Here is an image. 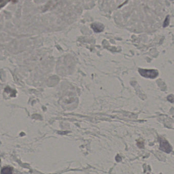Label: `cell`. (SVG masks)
Instances as JSON below:
<instances>
[{
    "label": "cell",
    "instance_id": "6da1fadb",
    "mask_svg": "<svg viewBox=\"0 0 174 174\" xmlns=\"http://www.w3.org/2000/svg\"><path fill=\"white\" fill-rule=\"evenodd\" d=\"M139 72L140 75L147 78L154 79L158 76L159 73L156 69H139Z\"/></svg>",
    "mask_w": 174,
    "mask_h": 174
},
{
    "label": "cell",
    "instance_id": "7a4b0ae2",
    "mask_svg": "<svg viewBox=\"0 0 174 174\" xmlns=\"http://www.w3.org/2000/svg\"><path fill=\"white\" fill-rule=\"evenodd\" d=\"M160 149L166 153H170L172 151V147L167 140L161 139H160Z\"/></svg>",
    "mask_w": 174,
    "mask_h": 174
},
{
    "label": "cell",
    "instance_id": "3957f363",
    "mask_svg": "<svg viewBox=\"0 0 174 174\" xmlns=\"http://www.w3.org/2000/svg\"><path fill=\"white\" fill-rule=\"evenodd\" d=\"M91 27L96 33L102 32L104 29V25H102V24L98 23L92 24L91 25Z\"/></svg>",
    "mask_w": 174,
    "mask_h": 174
},
{
    "label": "cell",
    "instance_id": "277c9868",
    "mask_svg": "<svg viewBox=\"0 0 174 174\" xmlns=\"http://www.w3.org/2000/svg\"><path fill=\"white\" fill-rule=\"evenodd\" d=\"M1 174H13V170L10 167H5L2 169Z\"/></svg>",
    "mask_w": 174,
    "mask_h": 174
},
{
    "label": "cell",
    "instance_id": "5b68a950",
    "mask_svg": "<svg viewBox=\"0 0 174 174\" xmlns=\"http://www.w3.org/2000/svg\"><path fill=\"white\" fill-rule=\"evenodd\" d=\"M137 145L139 147H144V142H142V141H139L137 143Z\"/></svg>",
    "mask_w": 174,
    "mask_h": 174
}]
</instances>
